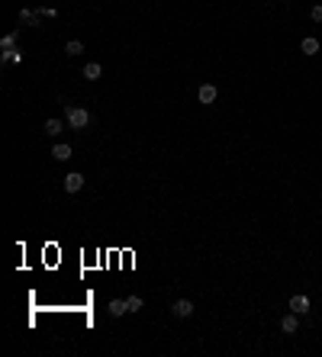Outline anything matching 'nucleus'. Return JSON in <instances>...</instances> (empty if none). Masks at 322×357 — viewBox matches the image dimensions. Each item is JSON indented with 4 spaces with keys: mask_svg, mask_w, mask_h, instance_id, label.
I'll list each match as a JSON object with an SVG mask.
<instances>
[{
    "mask_svg": "<svg viewBox=\"0 0 322 357\" xmlns=\"http://www.w3.org/2000/svg\"><path fill=\"white\" fill-rule=\"evenodd\" d=\"M65 123L71 129H87L90 126V113H87L84 107H71V103H68L65 107Z\"/></svg>",
    "mask_w": 322,
    "mask_h": 357,
    "instance_id": "1",
    "label": "nucleus"
},
{
    "mask_svg": "<svg viewBox=\"0 0 322 357\" xmlns=\"http://www.w3.org/2000/svg\"><path fill=\"white\" fill-rule=\"evenodd\" d=\"M216 97H219V90H216V84H200L197 87V100L203 103V107H213Z\"/></svg>",
    "mask_w": 322,
    "mask_h": 357,
    "instance_id": "2",
    "label": "nucleus"
},
{
    "mask_svg": "<svg viewBox=\"0 0 322 357\" xmlns=\"http://www.w3.org/2000/svg\"><path fill=\"white\" fill-rule=\"evenodd\" d=\"M62 187H65V193H77V190L84 187V174H77V171H71L68 177L62 180Z\"/></svg>",
    "mask_w": 322,
    "mask_h": 357,
    "instance_id": "3",
    "label": "nucleus"
},
{
    "mask_svg": "<svg viewBox=\"0 0 322 357\" xmlns=\"http://www.w3.org/2000/svg\"><path fill=\"white\" fill-rule=\"evenodd\" d=\"M290 312H297V316H306V312H309V296H303V293L290 296Z\"/></svg>",
    "mask_w": 322,
    "mask_h": 357,
    "instance_id": "4",
    "label": "nucleus"
},
{
    "mask_svg": "<svg viewBox=\"0 0 322 357\" xmlns=\"http://www.w3.org/2000/svg\"><path fill=\"white\" fill-rule=\"evenodd\" d=\"M45 16H42V10H29V7H23L20 10V23H26V26H39Z\"/></svg>",
    "mask_w": 322,
    "mask_h": 357,
    "instance_id": "5",
    "label": "nucleus"
},
{
    "mask_svg": "<svg viewBox=\"0 0 322 357\" xmlns=\"http://www.w3.org/2000/svg\"><path fill=\"white\" fill-rule=\"evenodd\" d=\"M171 312H174L177 319H190V316H194V302H190V299H177V302L171 306Z\"/></svg>",
    "mask_w": 322,
    "mask_h": 357,
    "instance_id": "6",
    "label": "nucleus"
},
{
    "mask_svg": "<svg viewBox=\"0 0 322 357\" xmlns=\"http://www.w3.org/2000/svg\"><path fill=\"white\" fill-rule=\"evenodd\" d=\"M81 74H84V81H100V77H103V68H100V62H87Z\"/></svg>",
    "mask_w": 322,
    "mask_h": 357,
    "instance_id": "7",
    "label": "nucleus"
},
{
    "mask_svg": "<svg viewBox=\"0 0 322 357\" xmlns=\"http://www.w3.org/2000/svg\"><path fill=\"white\" fill-rule=\"evenodd\" d=\"M297 328H300L297 312H290V316H284V319H281V332H284V335H297Z\"/></svg>",
    "mask_w": 322,
    "mask_h": 357,
    "instance_id": "8",
    "label": "nucleus"
},
{
    "mask_svg": "<svg viewBox=\"0 0 322 357\" xmlns=\"http://www.w3.org/2000/svg\"><path fill=\"white\" fill-rule=\"evenodd\" d=\"M62 132H65V123H62V119H45V135L58 138Z\"/></svg>",
    "mask_w": 322,
    "mask_h": 357,
    "instance_id": "9",
    "label": "nucleus"
},
{
    "mask_svg": "<svg viewBox=\"0 0 322 357\" xmlns=\"http://www.w3.org/2000/svg\"><path fill=\"white\" fill-rule=\"evenodd\" d=\"M107 309H110L113 319H119V316H126V312H129V302H126V299H113Z\"/></svg>",
    "mask_w": 322,
    "mask_h": 357,
    "instance_id": "10",
    "label": "nucleus"
},
{
    "mask_svg": "<svg viewBox=\"0 0 322 357\" xmlns=\"http://www.w3.org/2000/svg\"><path fill=\"white\" fill-rule=\"evenodd\" d=\"M52 158H55V161H68V158H71V145L58 142L55 148H52Z\"/></svg>",
    "mask_w": 322,
    "mask_h": 357,
    "instance_id": "11",
    "label": "nucleus"
},
{
    "mask_svg": "<svg viewBox=\"0 0 322 357\" xmlns=\"http://www.w3.org/2000/svg\"><path fill=\"white\" fill-rule=\"evenodd\" d=\"M300 52H303V55H316V52H319V39H312V36H306V39L300 42Z\"/></svg>",
    "mask_w": 322,
    "mask_h": 357,
    "instance_id": "12",
    "label": "nucleus"
},
{
    "mask_svg": "<svg viewBox=\"0 0 322 357\" xmlns=\"http://www.w3.org/2000/svg\"><path fill=\"white\" fill-rule=\"evenodd\" d=\"M13 48H20L16 45V32H7V36L0 39V52H13Z\"/></svg>",
    "mask_w": 322,
    "mask_h": 357,
    "instance_id": "13",
    "label": "nucleus"
},
{
    "mask_svg": "<svg viewBox=\"0 0 322 357\" xmlns=\"http://www.w3.org/2000/svg\"><path fill=\"white\" fill-rule=\"evenodd\" d=\"M65 52H68V55H81V52H84V42L81 39H71V42H68V45H65Z\"/></svg>",
    "mask_w": 322,
    "mask_h": 357,
    "instance_id": "14",
    "label": "nucleus"
},
{
    "mask_svg": "<svg viewBox=\"0 0 322 357\" xmlns=\"http://www.w3.org/2000/svg\"><path fill=\"white\" fill-rule=\"evenodd\" d=\"M126 302H129V312H139V309L145 306V299H142V296H129Z\"/></svg>",
    "mask_w": 322,
    "mask_h": 357,
    "instance_id": "15",
    "label": "nucleus"
},
{
    "mask_svg": "<svg viewBox=\"0 0 322 357\" xmlns=\"http://www.w3.org/2000/svg\"><path fill=\"white\" fill-rule=\"evenodd\" d=\"M309 20H312V23H322V4H316V7L309 10Z\"/></svg>",
    "mask_w": 322,
    "mask_h": 357,
    "instance_id": "16",
    "label": "nucleus"
},
{
    "mask_svg": "<svg viewBox=\"0 0 322 357\" xmlns=\"http://www.w3.org/2000/svg\"><path fill=\"white\" fill-rule=\"evenodd\" d=\"M42 16H45V20H55L58 10H55V7H42Z\"/></svg>",
    "mask_w": 322,
    "mask_h": 357,
    "instance_id": "17",
    "label": "nucleus"
}]
</instances>
